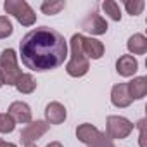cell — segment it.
Returning a JSON list of instances; mask_svg holds the SVG:
<instances>
[{
    "label": "cell",
    "instance_id": "cell-1",
    "mask_svg": "<svg viewBox=\"0 0 147 147\" xmlns=\"http://www.w3.org/2000/svg\"><path fill=\"white\" fill-rule=\"evenodd\" d=\"M19 55L23 64L31 71H52L64 64L67 57V43L59 31L49 26H40L23 36Z\"/></svg>",
    "mask_w": 147,
    "mask_h": 147
},
{
    "label": "cell",
    "instance_id": "cell-2",
    "mask_svg": "<svg viewBox=\"0 0 147 147\" xmlns=\"http://www.w3.org/2000/svg\"><path fill=\"white\" fill-rule=\"evenodd\" d=\"M82 42H83L82 33H75L71 36V57H69V61L66 64V73L73 78L85 76L88 73V69H90V62H88L87 55L83 54Z\"/></svg>",
    "mask_w": 147,
    "mask_h": 147
},
{
    "label": "cell",
    "instance_id": "cell-3",
    "mask_svg": "<svg viewBox=\"0 0 147 147\" xmlns=\"http://www.w3.org/2000/svg\"><path fill=\"white\" fill-rule=\"evenodd\" d=\"M0 73L4 78V85H16L23 71L18 66V55L14 49H5L0 54Z\"/></svg>",
    "mask_w": 147,
    "mask_h": 147
},
{
    "label": "cell",
    "instance_id": "cell-4",
    "mask_svg": "<svg viewBox=\"0 0 147 147\" xmlns=\"http://www.w3.org/2000/svg\"><path fill=\"white\" fill-rule=\"evenodd\" d=\"M76 137L80 142L87 144L88 147H114L113 145V140L102 133L100 130H97L94 125L90 123H83L76 128Z\"/></svg>",
    "mask_w": 147,
    "mask_h": 147
},
{
    "label": "cell",
    "instance_id": "cell-5",
    "mask_svg": "<svg viewBox=\"0 0 147 147\" xmlns=\"http://www.w3.org/2000/svg\"><path fill=\"white\" fill-rule=\"evenodd\" d=\"M4 11L18 19L19 24L23 26H33L36 23V14L24 0H5L4 2Z\"/></svg>",
    "mask_w": 147,
    "mask_h": 147
},
{
    "label": "cell",
    "instance_id": "cell-6",
    "mask_svg": "<svg viewBox=\"0 0 147 147\" xmlns=\"http://www.w3.org/2000/svg\"><path fill=\"white\" fill-rule=\"evenodd\" d=\"M133 131V123L125 116H107L106 119V135L111 140L126 138Z\"/></svg>",
    "mask_w": 147,
    "mask_h": 147
},
{
    "label": "cell",
    "instance_id": "cell-7",
    "mask_svg": "<svg viewBox=\"0 0 147 147\" xmlns=\"http://www.w3.org/2000/svg\"><path fill=\"white\" fill-rule=\"evenodd\" d=\"M49 128H50V125L47 121H31V123L26 125V128H23V131H21V142L24 145L33 144L40 137H43L49 131Z\"/></svg>",
    "mask_w": 147,
    "mask_h": 147
},
{
    "label": "cell",
    "instance_id": "cell-8",
    "mask_svg": "<svg viewBox=\"0 0 147 147\" xmlns=\"http://www.w3.org/2000/svg\"><path fill=\"white\" fill-rule=\"evenodd\" d=\"M82 28L92 35H104L107 31V21L94 11L82 21Z\"/></svg>",
    "mask_w": 147,
    "mask_h": 147
},
{
    "label": "cell",
    "instance_id": "cell-9",
    "mask_svg": "<svg viewBox=\"0 0 147 147\" xmlns=\"http://www.w3.org/2000/svg\"><path fill=\"white\" fill-rule=\"evenodd\" d=\"M9 116L16 121V123H23V125H28L31 123V107L26 104V102H21V100H16L9 106L7 109Z\"/></svg>",
    "mask_w": 147,
    "mask_h": 147
},
{
    "label": "cell",
    "instance_id": "cell-10",
    "mask_svg": "<svg viewBox=\"0 0 147 147\" xmlns=\"http://www.w3.org/2000/svg\"><path fill=\"white\" fill-rule=\"evenodd\" d=\"M116 71H118V75L119 76H125V78H130L133 76L135 73L138 71V61L126 54V55H121L118 61H116Z\"/></svg>",
    "mask_w": 147,
    "mask_h": 147
},
{
    "label": "cell",
    "instance_id": "cell-11",
    "mask_svg": "<svg viewBox=\"0 0 147 147\" xmlns=\"http://www.w3.org/2000/svg\"><path fill=\"white\" fill-rule=\"evenodd\" d=\"M66 107L61 102H50L45 107V121L49 125H61L66 121Z\"/></svg>",
    "mask_w": 147,
    "mask_h": 147
},
{
    "label": "cell",
    "instance_id": "cell-12",
    "mask_svg": "<svg viewBox=\"0 0 147 147\" xmlns=\"http://www.w3.org/2000/svg\"><path fill=\"white\" fill-rule=\"evenodd\" d=\"M111 102H113L114 107H119V109L121 107H128L133 102L130 94H128L126 83H118V85L113 87V90H111Z\"/></svg>",
    "mask_w": 147,
    "mask_h": 147
},
{
    "label": "cell",
    "instance_id": "cell-13",
    "mask_svg": "<svg viewBox=\"0 0 147 147\" xmlns=\"http://www.w3.org/2000/svg\"><path fill=\"white\" fill-rule=\"evenodd\" d=\"M82 49H83V54L87 55V59H100L104 55V43L95 40V38H85L83 36V42H82Z\"/></svg>",
    "mask_w": 147,
    "mask_h": 147
},
{
    "label": "cell",
    "instance_id": "cell-14",
    "mask_svg": "<svg viewBox=\"0 0 147 147\" xmlns=\"http://www.w3.org/2000/svg\"><path fill=\"white\" fill-rule=\"evenodd\" d=\"M128 87V94L131 97V100H140L147 95V78L145 76H137L131 82L126 83Z\"/></svg>",
    "mask_w": 147,
    "mask_h": 147
},
{
    "label": "cell",
    "instance_id": "cell-15",
    "mask_svg": "<svg viewBox=\"0 0 147 147\" xmlns=\"http://www.w3.org/2000/svg\"><path fill=\"white\" fill-rule=\"evenodd\" d=\"M126 47L130 50V55H144L147 52V38L142 35V33H135L128 38L126 42Z\"/></svg>",
    "mask_w": 147,
    "mask_h": 147
},
{
    "label": "cell",
    "instance_id": "cell-16",
    "mask_svg": "<svg viewBox=\"0 0 147 147\" xmlns=\"http://www.w3.org/2000/svg\"><path fill=\"white\" fill-rule=\"evenodd\" d=\"M14 87L18 88L19 94H33L35 88H36V82H35V78H33L31 75H28V73H23V75L19 76V80L16 82Z\"/></svg>",
    "mask_w": 147,
    "mask_h": 147
},
{
    "label": "cell",
    "instance_id": "cell-17",
    "mask_svg": "<svg viewBox=\"0 0 147 147\" xmlns=\"http://www.w3.org/2000/svg\"><path fill=\"white\" fill-rule=\"evenodd\" d=\"M102 9L113 21H121V9H119L118 2H114V0H106V2H102Z\"/></svg>",
    "mask_w": 147,
    "mask_h": 147
},
{
    "label": "cell",
    "instance_id": "cell-18",
    "mask_svg": "<svg viewBox=\"0 0 147 147\" xmlns=\"http://www.w3.org/2000/svg\"><path fill=\"white\" fill-rule=\"evenodd\" d=\"M66 7V2H62V0H59V2H43L42 5H40V11L43 12V14H47V16H55V14H59L62 9Z\"/></svg>",
    "mask_w": 147,
    "mask_h": 147
},
{
    "label": "cell",
    "instance_id": "cell-19",
    "mask_svg": "<svg viewBox=\"0 0 147 147\" xmlns=\"http://www.w3.org/2000/svg\"><path fill=\"white\" fill-rule=\"evenodd\" d=\"M144 7H145V2H144V0H126V2H125V9L128 11L130 16H138V14H142Z\"/></svg>",
    "mask_w": 147,
    "mask_h": 147
},
{
    "label": "cell",
    "instance_id": "cell-20",
    "mask_svg": "<svg viewBox=\"0 0 147 147\" xmlns=\"http://www.w3.org/2000/svg\"><path fill=\"white\" fill-rule=\"evenodd\" d=\"M14 128H16V121L7 113L0 114V133H11L14 131Z\"/></svg>",
    "mask_w": 147,
    "mask_h": 147
},
{
    "label": "cell",
    "instance_id": "cell-21",
    "mask_svg": "<svg viewBox=\"0 0 147 147\" xmlns=\"http://www.w3.org/2000/svg\"><path fill=\"white\" fill-rule=\"evenodd\" d=\"M12 31H14V28H12L11 19H9L7 16H0V38H7V36H11Z\"/></svg>",
    "mask_w": 147,
    "mask_h": 147
},
{
    "label": "cell",
    "instance_id": "cell-22",
    "mask_svg": "<svg viewBox=\"0 0 147 147\" xmlns=\"http://www.w3.org/2000/svg\"><path fill=\"white\" fill-rule=\"evenodd\" d=\"M138 145L140 147H145V119H140L138 121Z\"/></svg>",
    "mask_w": 147,
    "mask_h": 147
},
{
    "label": "cell",
    "instance_id": "cell-23",
    "mask_svg": "<svg viewBox=\"0 0 147 147\" xmlns=\"http://www.w3.org/2000/svg\"><path fill=\"white\" fill-rule=\"evenodd\" d=\"M0 147H18V145H16V144H12V142H5V140L0 138Z\"/></svg>",
    "mask_w": 147,
    "mask_h": 147
},
{
    "label": "cell",
    "instance_id": "cell-24",
    "mask_svg": "<svg viewBox=\"0 0 147 147\" xmlns=\"http://www.w3.org/2000/svg\"><path fill=\"white\" fill-rule=\"evenodd\" d=\"M45 147H62V144H61V142H50V144H47Z\"/></svg>",
    "mask_w": 147,
    "mask_h": 147
},
{
    "label": "cell",
    "instance_id": "cell-25",
    "mask_svg": "<svg viewBox=\"0 0 147 147\" xmlns=\"http://www.w3.org/2000/svg\"><path fill=\"white\" fill-rule=\"evenodd\" d=\"M4 85V78H2V73H0V87Z\"/></svg>",
    "mask_w": 147,
    "mask_h": 147
},
{
    "label": "cell",
    "instance_id": "cell-26",
    "mask_svg": "<svg viewBox=\"0 0 147 147\" xmlns=\"http://www.w3.org/2000/svg\"><path fill=\"white\" fill-rule=\"evenodd\" d=\"M26 147H36V144H28Z\"/></svg>",
    "mask_w": 147,
    "mask_h": 147
}]
</instances>
